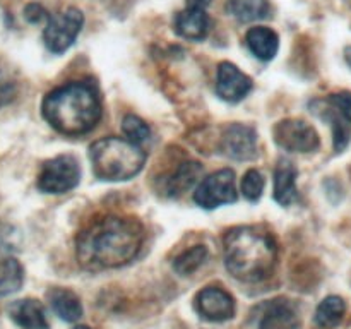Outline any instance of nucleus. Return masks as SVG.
I'll use <instances>...</instances> for the list:
<instances>
[{
  "instance_id": "nucleus-2",
  "label": "nucleus",
  "mask_w": 351,
  "mask_h": 329,
  "mask_svg": "<svg viewBox=\"0 0 351 329\" xmlns=\"http://www.w3.org/2000/svg\"><path fill=\"white\" fill-rule=\"evenodd\" d=\"M41 112L64 136H82L91 132L101 119V98L93 82H69L45 96Z\"/></svg>"
},
{
  "instance_id": "nucleus-25",
  "label": "nucleus",
  "mask_w": 351,
  "mask_h": 329,
  "mask_svg": "<svg viewBox=\"0 0 351 329\" xmlns=\"http://www.w3.org/2000/svg\"><path fill=\"white\" fill-rule=\"evenodd\" d=\"M329 105L336 110V113H338L345 122L351 123V93L350 91H341V93H336V95H331L329 96Z\"/></svg>"
},
{
  "instance_id": "nucleus-15",
  "label": "nucleus",
  "mask_w": 351,
  "mask_h": 329,
  "mask_svg": "<svg viewBox=\"0 0 351 329\" xmlns=\"http://www.w3.org/2000/svg\"><path fill=\"white\" fill-rule=\"evenodd\" d=\"M201 173L202 167L199 163H195V161L182 163L177 170L171 171L168 177L163 178V184H161L160 191H163V194L171 195V197L184 194V192H187L197 182Z\"/></svg>"
},
{
  "instance_id": "nucleus-13",
  "label": "nucleus",
  "mask_w": 351,
  "mask_h": 329,
  "mask_svg": "<svg viewBox=\"0 0 351 329\" xmlns=\"http://www.w3.org/2000/svg\"><path fill=\"white\" fill-rule=\"evenodd\" d=\"M9 314L16 324L23 329H47V317H45L43 305L33 298L17 300L10 305Z\"/></svg>"
},
{
  "instance_id": "nucleus-29",
  "label": "nucleus",
  "mask_w": 351,
  "mask_h": 329,
  "mask_svg": "<svg viewBox=\"0 0 351 329\" xmlns=\"http://www.w3.org/2000/svg\"><path fill=\"white\" fill-rule=\"evenodd\" d=\"M345 60H346V64H348L351 67V47H348L345 50Z\"/></svg>"
},
{
  "instance_id": "nucleus-14",
  "label": "nucleus",
  "mask_w": 351,
  "mask_h": 329,
  "mask_svg": "<svg viewBox=\"0 0 351 329\" xmlns=\"http://www.w3.org/2000/svg\"><path fill=\"white\" fill-rule=\"evenodd\" d=\"M274 199L281 206H290L298 199L297 168L287 160H281L274 170Z\"/></svg>"
},
{
  "instance_id": "nucleus-26",
  "label": "nucleus",
  "mask_w": 351,
  "mask_h": 329,
  "mask_svg": "<svg viewBox=\"0 0 351 329\" xmlns=\"http://www.w3.org/2000/svg\"><path fill=\"white\" fill-rule=\"evenodd\" d=\"M14 91H16V89H14V82L10 81L9 75H5L0 71V105L7 103L9 99H12Z\"/></svg>"
},
{
  "instance_id": "nucleus-10",
  "label": "nucleus",
  "mask_w": 351,
  "mask_h": 329,
  "mask_svg": "<svg viewBox=\"0 0 351 329\" xmlns=\"http://www.w3.org/2000/svg\"><path fill=\"white\" fill-rule=\"evenodd\" d=\"M195 307L204 319L211 322L228 321L235 314V300L228 291L218 287H208L195 297Z\"/></svg>"
},
{
  "instance_id": "nucleus-12",
  "label": "nucleus",
  "mask_w": 351,
  "mask_h": 329,
  "mask_svg": "<svg viewBox=\"0 0 351 329\" xmlns=\"http://www.w3.org/2000/svg\"><path fill=\"white\" fill-rule=\"evenodd\" d=\"M175 31L182 38H187V40H204L209 31L208 14L202 9H191V7H187V9L178 12L177 17H175Z\"/></svg>"
},
{
  "instance_id": "nucleus-24",
  "label": "nucleus",
  "mask_w": 351,
  "mask_h": 329,
  "mask_svg": "<svg viewBox=\"0 0 351 329\" xmlns=\"http://www.w3.org/2000/svg\"><path fill=\"white\" fill-rule=\"evenodd\" d=\"M264 185H266V182H264L263 173L257 170H249L245 175H243V180H242L243 197L250 202L259 201L261 195H263Z\"/></svg>"
},
{
  "instance_id": "nucleus-31",
  "label": "nucleus",
  "mask_w": 351,
  "mask_h": 329,
  "mask_svg": "<svg viewBox=\"0 0 351 329\" xmlns=\"http://www.w3.org/2000/svg\"><path fill=\"white\" fill-rule=\"evenodd\" d=\"M348 2H350V3H351V0H348Z\"/></svg>"
},
{
  "instance_id": "nucleus-18",
  "label": "nucleus",
  "mask_w": 351,
  "mask_h": 329,
  "mask_svg": "<svg viewBox=\"0 0 351 329\" xmlns=\"http://www.w3.org/2000/svg\"><path fill=\"white\" fill-rule=\"evenodd\" d=\"M48 300H50L51 308L55 314L67 322H75L82 315V305L77 295L71 290H64V288H55L48 293Z\"/></svg>"
},
{
  "instance_id": "nucleus-20",
  "label": "nucleus",
  "mask_w": 351,
  "mask_h": 329,
  "mask_svg": "<svg viewBox=\"0 0 351 329\" xmlns=\"http://www.w3.org/2000/svg\"><path fill=\"white\" fill-rule=\"evenodd\" d=\"M346 312V304L341 297H331L324 298V300L319 304L317 310H315V322H317L321 328H335L339 322L343 321V315Z\"/></svg>"
},
{
  "instance_id": "nucleus-6",
  "label": "nucleus",
  "mask_w": 351,
  "mask_h": 329,
  "mask_svg": "<svg viewBox=\"0 0 351 329\" xmlns=\"http://www.w3.org/2000/svg\"><path fill=\"white\" fill-rule=\"evenodd\" d=\"M82 24H84V16L75 7H69V9L48 17L43 33V40L48 50L53 53H64L65 50H69L77 34L81 33Z\"/></svg>"
},
{
  "instance_id": "nucleus-27",
  "label": "nucleus",
  "mask_w": 351,
  "mask_h": 329,
  "mask_svg": "<svg viewBox=\"0 0 351 329\" xmlns=\"http://www.w3.org/2000/svg\"><path fill=\"white\" fill-rule=\"evenodd\" d=\"M24 17L33 24H40L43 19L48 21L47 12H45L43 7L38 5V3H31V5H27L26 10H24Z\"/></svg>"
},
{
  "instance_id": "nucleus-3",
  "label": "nucleus",
  "mask_w": 351,
  "mask_h": 329,
  "mask_svg": "<svg viewBox=\"0 0 351 329\" xmlns=\"http://www.w3.org/2000/svg\"><path fill=\"white\" fill-rule=\"evenodd\" d=\"M278 259L273 235L259 226H237L225 236V264L233 278L257 283L271 276Z\"/></svg>"
},
{
  "instance_id": "nucleus-22",
  "label": "nucleus",
  "mask_w": 351,
  "mask_h": 329,
  "mask_svg": "<svg viewBox=\"0 0 351 329\" xmlns=\"http://www.w3.org/2000/svg\"><path fill=\"white\" fill-rule=\"evenodd\" d=\"M208 259V247L204 245H194L192 249L185 250L184 254L175 259L173 267L178 274L182 276H189V274L194 273L195 269L204 264V260Z\"/></svg>"
},
{
  "instance_id": "nucleus-7",
  "label": "nucleus",
  "mask_w": 351,
  "mask_h": 329,
  "mask_svg": "<svg viewBox=\"0 0 351 329\" xmlns=\"http://www.w3.org/2000/svg\"><path fill=\"white\" fill-rule=\"evenodd\" d=\"M274 141L291 153H312L319 147V134L314 127L300 119L281 120L274 127Z\"/></svg>"
},
{
  "instance_id": "nucleus-1",
  "label": "nucleus",
  "mask_w": 351,
  "mask_h": 329,
  "mask_svg": "<svg viewBox=\"0 0 351 329\" xmlns=\"http://www.w3.org/2000/svg\"><path fill=\"white\" fill-rule=\"evenodd\" d=\"M144 228L137 219L105 216L86 226L75 240L77 263L88 271L125 266L139 254Z\"/></svg>"
},
{
  "instance_id": "nucleus-23",
  "label": "nucleus",
  "mask_w": 351,
  "mask_h": 329,
  "mask_svg": "<svg viewBox=\"0 0 351 329\" xmlns=\"http://www.w3.org/2000/svg\"><path fill=\"white\" fill-rule=\"evenodd\" d=\"M122 129L123 134L127 136V139H129L130 143L137 144V146H139L141 143H144V141L149 139L151 136V130L149 127H147V123L136 115L123 117Z\"/></svg>"
},
{
  "instance_id": "nucleus-9",
  "label": "nucleus",
  "mask_w": 351,
  "mask_h": 329,
  "mask_svg": "<svg viewBox=\"0 0 351 329\" xmlns=\"http://www.w3.org/2000/svg\"><path fill=\"white\" fill-rule=\"evenodd\" d=\"M221 151L225 156L232 158V160H252L257 154L256 130L243 123H232L223 130Z\"/></svg>"
},
{
  "instance_id": "nucleus-19",
  "label": "nucleus",
  "mask_w": 351,
  "mask_h": 329,
  "mask_svg": "<svg viewBox=\"0 0 351 329\" xmlns=\"http://www.w3.org/2000/svg\"><path fill=\"white\" fill-rule=\"evenodd\" d=\"M228 10L242 23H252L267 16L269 0H230Z\"/></svg>"
},
{
  "instance_id": "nucleus-28",
  "label": "nucleus",
  "mask_w": 351,
  "mask_h": 329,
  "mask_svg": "<svg viewBox=\"0 0 351 329\" xmlns=\"http://www.w3.org/2000/svg\"><path fill=\"white\" fill-rule=\"evenodd\" d=\"M209 3H211V0H187V7H191V9L204 10Z\"/></svg>"
},
{
  "instance_id": "nucleus-21",
  "label": "nucleus",
  "mask_w": 351,
  "mask_h": 329,
  "mask_svg": "<svg viewBox=\"0 0 351 329\" xmlns=\"http://www.w3.org/2000/svg\"><path fill=\"white\" fill-rule=\"evenodd\" d=\"M24 269L21 263L14 257L3 259L0 263V297L14 293L23 287Z\"/></svg>"
},
{
  "instance_id": "nucleus-16",
  "label": "nucleus",
  "mask_w": 351,
  "mask_h": 329,
  "mask_svg": "<svg viewBox=\"0 0 351 329\" xmlns=\"http://www.w3.org/2000/svg\"><path fill=\"white\" fill-rule=\"evenodd\" d=\"M297 326V308L288 300H274L267 305L259 329H295Z\"/></svg>"
},
{
  "instance_id": "nucleus-17",
  "label": "nucleus",
  "mask_w": 351,
  "mask_h": 329,
  "mask_svg": "<svg viewBox=\"0 0 351 329\" xmlns=\"http://www.w3.org/2000/svg\"><path fill=\"white\" fill-rule=\"evenodd\" d=\"M245 43L249 50L256 55L259 60H273L280 48V38L273 29L264 26H257L249 29L245 36Z\"/></svg>"
},
{
  "instance_id": "nucleus-4",
  "label": "nucleus",
  "mask_w": 351,
  "mask_h": 329,
  "mask_svg": "<svg viewBox=\"0 0 351 329\" xmlns=\"http://www.w3.org/2000/svg\"><path fill=\"white\" fill-rule=\"evenodd\" d=\"M93 170L99 180L122 182L136 177L146 163V153L137 144L120 137H105L89 147Z\"/></svg>"
},
{
  "instance_id": "nucleus-11",
  "label": "nucleus",
  "mask_w": 351,
  "mask_h": 329,
  "mask_svg": "<svg viewBox=\"0 0 351 329\" xmlns=\"http://www.w3.org/2000/svg\"><path fill=\"white\" fill-rule=\"evenodd\" d=\"M252 89V79L243 74L237 65L230 62H221L216 77V93L221 99L237 103L245 98Z\"/></svg>"
},
{
  "instance_id": "nucleus-8",
  "label": "nucleus",
  "mask_w": 351,
  "mask_h": 329,
  "mask_svg": "<svg viewBox=\"0 0 351 329\" xmlns=\"http://www.w3.org/2000/svg\"><path fill=\"white\" fill-rule=\"evenodd\" d=\"M194 201L204 209H215L237 201L235 173L230 168L211 173L199 184Z\"/></svg>"
},
{
  "instance_id": "nucleus-5",
  "label": "nucleus",
  "mask_w": 351,
  "mask_h": 329,
  "mask_svg": "<svg viewBox=\"0 0 351 329\" xmlns=\"http://www.w3.org/2000/svg\"><path fill=\"white\" fill-rule=\"evenodd\" d=\"M81 180V168L71 154H60L48 160L38 175V188L45 194H65Z\"/></svg>"
},
{
  "instance_id": "nucleus-30",
  "label": "nucleus",
  "mask_w": 351,
  "mask_h": 329,
  "mask_svg": "<svg viewBox=\"0 0 351 329\" xmlns=\"http://www.w3.org/2000/svg\"><path fill=\"white\" fill-rule=\"evenodd\" d=\"M74 329H89L88 326H77V328H74Z\"/></svg>"
}]
</instances>
